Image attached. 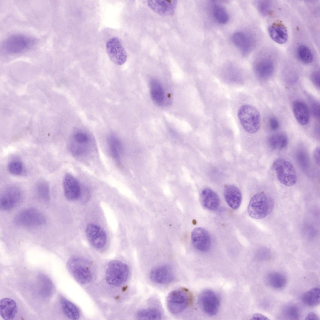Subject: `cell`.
I'll use <instances>...</instances> for the list:
<instances>
[{
	"instance_id": "1",
	"label": "cell",
	"mask_w": 320,
	"mask_h": 320,
	"mask_svg": "<svg viewBox=\"0 0 320 320\" xmlns=\"http://www.w3.org/2000/svg\"><path fill=\"white\" fill-rule=\"evenodd\" d=\"M130 274L129 267L122 260L115 259L104 262L97 288L99 299L106 300L109 305L120 304Z\"/></svg>"
},
{
	"instance_id": "2",
	"label": "cell",
	"mask_w": 320,
	"mask_h": 320,
	"mask_svg": "<svg viewBox=\"0 0 320 320\" xmlns=\"http://www.w3.org/2000/svg\"><path fill=\"white\" fill-rule=\"evenodd\" d=\"M103 263L85 256L74 255L68 258L66 266L74 279L93 298Z\"/></svg>"
},
{
	"instance_id": "3",
	"label": "cell",
	"mask_w": 320,
	"mask_h": 320,
	"mask_svg": "<svg viewBox=\"0 0 320 320\" xmlns=\"http://www.w3.org/2000/svg\"><path fill=\"white\" fill-rule=\"evenodd\" d=\"M36 43V40L32 37L22 34H14L3 41L1 50L6 54H17L29 50Z\"/></svg>"
},
{
	"instance_id": "4",
	"label": "cell",
	"mask_w": 320,
	"mask_h": 320,
	"mask_svg": "<svg viewBox=\"0 0 320 320\" xmlns=\"http://www.w3.org/2000/svg\"><path fill=\"white\" fill-rule=\"evenodd\" d=\"M274 207V202L271 197L264 193H258L251 198L248 208V212L252 218L261 219L270 213Z\"/></svg>"
},
{
	"instance_id": "5",
	"label": "cell",
	"mask_w": 320,
	"mask_h": 320,
	"mask_svg": "<svg viewBox=\"0 0 320 320\" xmlns=\"http://www.w3.org/2000/svg\"><path fill=\"white\" fill-rule=\"evenodd\" d=\"M238 116L243 128L247 132L254 134L257 132L260 127V113L253 106L244 104L238 111Z\"/></svg>"
},
{
	"instance_id": "6",
	"label": "cell",
	"mask_w": 320,
	"mask_h": 320,
	"mask_svg": "<svg viewBox=\"0 0 320 320\" xmlns=\"http://www.w3.org/2000/svg\"><path fill=\"white\" fill-rule=\"evenodd\" d=\"M272 168L281 183L288 187L295 184L297 181L296 172L289 161L283 158H277L274 161Z\"/></svg>"
},
{
	"instance_id": "7",
	"label": "cell",
	"mask_w": 320,
	"mask_h": 320,
	"mask_svg": "<svg viewBox=\"0 0 320 320\" xmlns=\"http://www.w3.org/2000/svg\"><path fill=\"white\" fill-rule=\"evenodd\" d=\"M190 297L188 292L180 288L171 292L167 298V305L169 311L173 314H178L182 312L188 307Z\"/></svg>"
},
{
	"instance_id": "8",
	"label": "cell",
	"mask_w": 320,
	"mask_h": 320,
	"mask_svg": "<svg viewBox=\"0 0 320 320\" xmlns=\"http://www.w3.org/2000/svg\"><path fill=\"white\" fill-rule=\"evenodd\" d=\"M92 139L90 135L82 131L74 132L70 139L69 148L75 157H81L86 155L89 151Z\"/></svg>"
},
{
	"instance_id": "9",
	"label": "cell",
	"mask_w": 320,
	"mask_h": 320,
	"mask_svg": "<svg viewBox=\"0 0 320 320\" xmlns=\"http://www.w3.org/2000/svg\"><path fill=\"white\" fill-rule=\"evenodd\" d=\"M46 221L44 216L39 211L28 208L19 212L15 217L14 222L17 225L25 227H35L44 225Z\"/></svg>"
},
{
	"instance_id": "10",
	"label": "cell",
	"mask_w": 320,
	"mask_h": 320,
	"mask_svg": "<svg viewBox=\"0 0 320 320\" xmlns=\"http://www.w3.org/2000/svg\"><path fill=\"white\" fill-rule=\"evenodd\" d=\"M199 302L202 309L208 315H215L220 305V299L213 291L207 290L202 292L199 298Z\"/></svg>"
},
{
	"instance_id": "11",
	"label": "cell",
	"mask_w": 320,
	"mask_h": 320,
	"mask_svg": "<svg viewBox=\"0 0 320 320\" xmlns=\"http://www.w3.org/2000/svg\"><path fill=\"white\" fill-rule=\"evenodd\" d=\"M22 198V193L20 188L12 186L6 188L0 198V208L3 210L11 209L18 204Z\"/></svg>"
},
{
	"instance_id": "12",
	"label": "cell",
	"mask_w": 320,
	"mask_h": 320,
	"mask_svg": "<svg viewBox=\"0 0 320 320\" xmlns=\"http://www.w3.org/2000/svg\"><path fill=\"white\" fill-rule=\"evenodd\" d=\"M106 49L109 58L115 64L121 65L126 62L127 58L126 52L118 38L109 39L106 43Z\"/></svg>"
},
{
	"instance_id": "13",
	"label": "cell",
	"mask_w": 320,
	"mask_h": 320,
	"mask_svg": "<svg viewBox=\"0 0 320 320\" xmlns=\"http://www.w3.org/2000/svg\"><path fill=\"white\" fill-rule=\"evenodd\" d=\"M86 233L89 242L95 248L100 249L105 246L107 240L106 233L100 226L93 223L88 224Z\"/></svg>"
},
{
	"instance_id": "14",
	"label": "cell",
	"mask_w": 320,
	"mask_h": 320,
	"mask_svg": "<svg viewBox=\"0 0 320 320\" xmlns=\"http://www.w3.org/2000/svg\"><path fill=\"white\" fill-rule=\"evenodd\" d=\"M150 279L153 282L160 284H167L172 282L175 278L172 268L167 265L157 266L151 271Z\"/></svg>"
},
{
	"instance_id": "15",
	"label": "cell",
	"mask_w": 320,
	"mask_h": 320,
	"mask_svg": "<svg viewBox=\"0 0 320 320\" xmlns=\"http://www.w3.org/2000/svg\"><path fill=\"white\" fill-rule=\"evenodd\" d=\"M191 241L193 247L201 252H206L211 245L210 236L208 231L201 227L195 228L192 231Z\"/></svg>"
},
{
	"instance_id": "16",
	"label": "cell",
	"mask_w": 320,
	"mask_h": 320,
	"mask_svg": "<svg viewBox=\"0 0 320 320\" xmlns=\"http://www.w3.org/2000/svg\"><path fill=\"white\" fill-rule=\"evenodd\" d=\"M62 186L65 196L68 200H76L80 197V184L78 180L71 174L67 173L64 176Z\"/></svg>"
},
{
	"instance_id": "17",
	"label": "cell",
	"mask_w": 320,
	"mask_h": 320,
	"mask_svg": "<svg viewBox=\"0 0 320 320\" xmlns=\"http://www.w3.org/2000/svg\"><path fill=\"white\" fill-rule=\"evenodd\" d=\"M177 2L176 0H149L148 4L149 7L157 13L168 16L174 14Z\"/></svg>"
},
{
	"instance_id": "18",
	"label": "cell",
	"mask_w": 320,
	"mask_h": 320,
	"mask_svg": "<svg viewBox=\"0 0 320 320\" xmlns=\"http://www.w3.org/2000/svg\"><path fill=\"white\" fill-rule=\"evenodd\" d=\"M225 199L229 206L234 210L237 209L240 206L242 195L239 189L232 184L226 185L224 189Z\"/></svg>"
},
{
	"instance_id": "19",
	"label": "cell",
	"mask_w": 320,
	"mask_h": 320,
	"mask_svg": "<svg viewBox=\"0 0 320 320\" xmlns=\"http://www.w3.org/2000/svg\"><path fill=\"white\" fill-rule=\"evenodd\" d=\"M201 202L204 208L213 211L218 209L220 203L219 198L217 193L208 188H205L202 190Z\"/></svg>"
},
{
	"instance_id": "20",
	"label": "cell",
	"mask_w": 320,
	"mask_h": 320,
	"mask_svg": "<svg viewBox=\"0 0 320 320\" xmlns=\"http://www.w3.org/2000/svg\"><path fill=\"white\" fill-rule=\"evenodd\" d=\"M254 70L259 78L265 80L272 75L274 70V65L272 60L269 59H262L256 63Z\"/></svg>"
},
{
	"instance_id": "21",
	"label": "cell",
	"mask_w": 320,
	"mask_h": 320,
	"mask_svg": "<svg viewBox=\"0 0 320 320\" xmlns=\"http://www.w3.org/2000/svg\"><path fill=\"white\" fill-rule=\"evenodd\" d=\"M292 110L294 117L301 125L307 124L309 121L310 113L306 104L303 102L297 100L292 104Z\"/></svg>"
},
{
	"instance_id": "22",
	"label": "cell",
	"mask_w": 320,
	"mask_h": 320,
	"mask_svg": "<svg viewBox=\"0 0 320 320\" xmlns=\"http://www.w3.org/2000/svg\"><path fill=\"white\" fill-rule=\"evenodd\" d=\"M60 303L62 311L68 318L73 320L84 319L81 310L73 303L64 297L61 298Z\"/></svg>"
},
{
	"instance_id": "23",
	"label": "cell",
	"mask_w": 320,
	"mask_h": 320,
	"mask_svg": "<svg viewBox=\"0 0 320 320\" xmlns=\"http://www.w3.org/2000/svg\"><path fill=\"white\" fill-rule=\"evenodd\" d=\"M17 312L16 302L9 298H4L0 301V315L5 320H11L14 318Z\"/></svg>"
},
{
	"instance_id": "24",
	"label": "cell",
	"mask_w": 320,
	"mask_h": 320,
	"mask_svg": "<svg viewBox=\"0 0 320 320\" xmlns=\"http://www.w3.org/2000/svg\"><path fill=\"white\" fill-rule=\"evenodd\" d=\"M269 35L275 42L280 44L285 43L288 39L286 28L282 23L276 22L269 26L268 29Z\"/></svg>"
},
{
	"instance_id": "25",
	"label": "cell",
	"mask_w": 320,
	"mask_h": 320,
	"mask_svg": "<svg viewBox=\"0 0 320 320\" xmlns=\"http://www.w3.org/2000/svg\"><path fill=\"white\" fill-rule=\"evenodd\" d=\"M234 44L239 48L244 54H247L252 47L253 41L248 35L241 32L234 33L232 36Z\"/></svg>"
},
{
	"instance_id": "26",
	"label": "cell",
	"mask_w": 320,
	"mask_h": 320,
	"mask_svg": "<svg viewBox=\"0 0 320 320\" xmlns=\"http://www.w3.org/2000/svg\"><path fill=\"white\" fill-rule=\"evenodd\" d=\"M108 143L112 157L118 164H119L122 150L121 141L116 135H111L108 138Z\"/></svg>"
},
{
	"instance_id": "27",
	"label": "cell",
	"mask_w": 320,
	"mask_h": 320,
	"mask_svg": "<svg viewBox=\"0 0 320 320\" xmlns=\"http://www.w3.org/2000/svg\"><path fill=\"white\" fill-rule=\"evenodd\" d=\"M265 281L269 286L276 289L284 288L287 283L285 276L280 273L276 272L268 273L265 278Z\"/></svg>"
},
{
	"instance_id": "28",
	"label": "cell",
	"mask_w": 320,
	"mask_h": 320,
	"mask_svg": "<svg viewBox=\"0 0 320 320\" xmlns=\"http://www.w3.org/2000/svg\"><path fill=\"white\" fill-rule=\"evenodd\" d=\"M150 93L153 101L158 105H162L164 102L165 96L162 86L158 81L153 79L150 81Z\"/></svg>"
},
{
	"instance_id": "29",
	"label": "cell",
	"mask_w": 320,
	"mask_h": 320,
	"mask_svg": "<svg viewBox=\"0 0 320 320\" xmlns=\"http://www.w3.org/2000/svg\"><path fill=\"white\" fill-rule=\"evenodd\" d=\"M268 143L271 148L281 150L286 148L288 144L287 136L282 133H278L270 136L268 139Z\"/></svg>"
},
{
	"instance_id": "30",
	"label": "cell",
	"mask_w": 320,
	"mask_h": 320,
	"mask_svg": "<svg viewBox=\"0 0 320 320\" xmlns=\"http://www.w3.org/2000/svg\"><path fill=\"white\" fill-rule=\"evenodd\" d=\"M303 302L308 306L314 307L317 306L320 302V291L318 288L311 289L305 293L302 296Z\"/></svg>"
},
{
	"instance_id": "31",
	"label": "cell",
	"mask_w": 320,
	"mask_h": 320,
	"mask_svg": "<svg viewBox=\"0 0 320 320\" xmlns=\"http://www.w3.org/2000/svg\"><path fill=\"white\" fill-rule=\"evenodd\" d=\"M136 316L139 319L159 320L162 318V314L158 309L150 308L138 311Z\"/></svg>"
},
{
	"instance_id": "32",
	"label": "cell",
	"mask_w": 320,
	"mask_h": 320,
	"mask_svg": "<svg viewBox=\"0 0 320 320\" xmlns=\"http://www.w3.org/2000/svg\"><path fill=\"white\" fill-rule=\"evenodd\" d=\"M36 190L38 195L42 199L45 201L49 199V186L46 180L41 179L38 181L36 185Z\"/></svg>"
},
{
	"instance_id": "33",
	"label": "cell",
	"mask_w": 320,
	"mask_h": 320,
	"mask_svg": "<svg viewBox=\"0 0 320 320\" xmlns=\"http://www.w3.org/2000/svg\"><path fill=\"white\" fill-rule=\"evenodd\" d=\"M297 55L299 60L302 62L308 64L311 62L313 59L312 53L307 46L300 45L297 50Z\"/></svg>"
},
{
	"instance_id": "34",
	"label": "cell",
	"mask_w": 320,
	"mask_h": 320,
	"mask_svg": "<svg viewBox=\"0 0 320 320\" xmlns=\"http://www.w3.org/2000/svg\"><path fill=\"white\" fill-rule=\"evenodd\" d=\"M214 16L219 23L224 24L228 20V15L225 8L218 4L214 5L213 9Z\"/></svg>"
},
{
	"instance_id": "35",
	"label": "cell",
	"mask_w": 320,
	"mask_h": 320,
	"mask_svg": "<svg viewBox=\"0 0 320 320\" xmlns=\"http://www.w3.org/2000/svg\"><path fill=\"white\" fill-rule=\"evenodd\" d=\"M8 169L10 173L17 176L22 175L25 170L23 163L18 160H13L10 161L8 165Z\"/></svg>"
},
{
	"instance_id": "36",
	"label": "cell",
	"mask_w": 320,
	"mask_h": 320,
	"mask_svg": "<svg viewBox=\"0 0 320 320\" xmlns=\"http://www.w3.org/2000/svg\"><path fill=\"white\" fill-rule=\"evenodd\" d=\"M283 313L288 319L298 320L300 316V312L298 307L294 304L286 306L284 308Z\"/></svg>"
},
{
	"instance_id": "37",
	"label": "cell",
	"mask_w": 320,
	"mask_h": 320,
	"mask_svg": "<svg viewBox=\"0 0 320 320\" xmlns=\"http://www.w3.org/2000/svg\"><path fill=\"white\" fill-rule=\"evenodd\" d=\"M296 158L300 166L303 169H308L310 166V159L307 152L300 150L297 153Z\"/></svg>"
},
{
	"instance_id": "38",
	"label": "cell",
	"mask_w": 320,
	"mask_h": 320,
	"mask_svg": "<svg viewBox=\"0 0 320 320\" xmlns=\"http://www.w3.org/2000/svg\"><path fill=\"white\" fill-rule=\"evenodd\" d=\"M258 7L261 13L264 15H266L270 10V3L268 1H262L259 2Z\"/></svg>"
},
{
	"instance_id": "39",
	"label": "cell",
	"mask_w": 320,
	"mask_h": 320,
	"mask_svg": "<svg viewBox=\"0 0 320 320\" xmlns=\"http://www.w3.org/2000/svg\"><path fill=\"white\" fill-rule=\"evenodd\" d=\"M320 75L319 71H315L312 74L311 77V81L314 86L318 89L320 88Z\"/></svg>"
},
{
	"instance_id": "40",
	"label": "cell",
	"mask_w": 320,
	"mask_h": 320,
	"mask_svg": "<svg viewBox=\"0 0 320 320\" xmlns=\"http://www.w3.org/2000/svg\"><path fill=\"white\" fill-rule=\"evenodd\" d=\"M311 103V109L312 114L315 117L319 119L320 106L318 102L312 101Z\"/></svg>"
},
{
	"instance_id": "41",
	"label": "cell",
	"mask_w": 320,
	"mask_h": 320,
	"mask_svg": "<svg viewBox=\"0 0 320 320\" xmlns=\"http://www.w3.org/2000/svg\"><path fill=\"white\" fill-rule=\"evenodd\" d=\"M269 125L271 129L276 130L279 127V124L277 119L274 117H271L269 121Z\"/></svg>"
},
{
	"instance_id": "42",
	"label": "cell",
	"mask_w": 320,
	"mask_h": 320,
	"mask_svg": "<svg viewBox=\"0 0 320 320\" xmlns=\"http://www.w3.org/2000/svg\"><path fill=\"white\" fill-rule=\"evenodd\" d=\"M313 156L315 161L318 165L320 164V148L319 147L316 148L313 152Z\"/></svg>"
},
{
	"instance_id": "43",
	"label": "cell",
	"mask_w": 320,
	"mask_h": 320,
	"mask_svg": "<svg viewBox=\"0 0 320 320\" xmlns=\"http://www.w3.org/2000/svg\"><path fill=\"white\" fill-rule=\"evenodd\" d=\"M319 318L318 316L314 312H312L309 313L306 317V320H319Z\"/></svg>"
},
{
	"instance_id": "44",
	"label": "cell",
	"mask_w": 320,
	"mask_h": 320,
	"mask_svg": "<svg viewBox=\"0 0 320 320\" xmlns=\"http://www.w3.org/2000/svg\"><path fill=\"white\" fill-rule=\"evenodd\" d=\"M252 319L253 320H269V319L266 316L259 313L254 314L252 316Z\"/></svg>"
}]
</instances>
